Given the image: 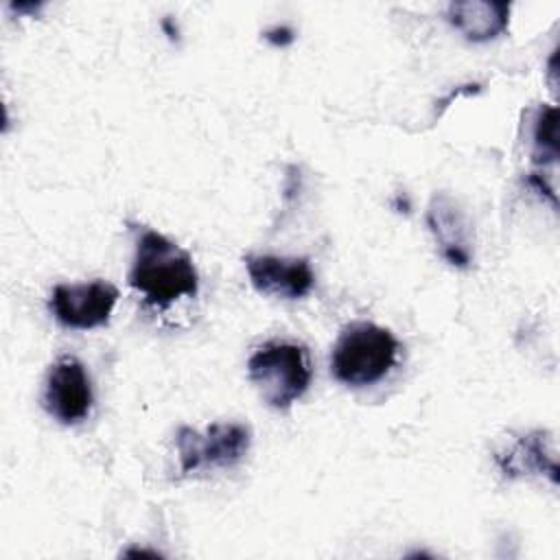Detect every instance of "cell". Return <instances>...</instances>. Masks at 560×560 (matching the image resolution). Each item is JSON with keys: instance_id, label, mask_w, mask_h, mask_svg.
<instances>
[{"instance_id": "1", "label": "cell", "mask_w": 560, "mask_h": 560, "mask_svg": "<svg viewBox=\"0 0 560 560\" xmlns=\"http://www.w3.org/2000/svg\"><path fill=\"white\" fill-rule=\"evenodd\" d=\"M129 284L155 306H166L179 298H195L199 273L192 256L158 230L144 228L136 241L129 269Z\"/></svg>"}, {"instance_id": "2", "label": "cell", "mask_w": 560, "mask_h": 560, "mask_svg": "<svg viewBox=\"0 0 560 560\" xmlns=\"http://www.w3.org/2000/svg\"><path fill=\"white\" fill-rule=\"evenodd\" d=\"M400 341L385 326L352 322L341 328L332 352L330 374L348 387H368L385 378L398 361Z\"/></svg>"}, {"instance_id": "3", "label": "cell", "mask_w": 560, "mask_h": 560, "mask_svg": "<svg viewBox=\"0 0 560 560\" xmlns=\"http://www.w3.org/2000/svg\"><path fill=\"white\" fill-rule=\"evenodd\" d=\"M247 376L271 409L287 411L311 385L308 348L289 339L267 341L247 359Z\"/></svg>"}, {"instance_id": "4", "label": "cell", "mask_w": 560, "mask_h": 560, "mask_svg": "<svg viewBox=\"0 0 560 560\" xmlns=\"http://www.w3.org/2000/svg\"><path fill=\"white\" fill-rule=\"evenodd\" d=\"M175 446L182 477L232 468L247 455L252 446V429L243 422H212L203 431L179 427Z\"/></svg>"}, {"instance_id": "5", "label": "cell", "mask_w": 560, "mask_h": 560, "mask_svg": "<svg viewBox=\"0 0 560 560\" xmlns=\"http://www.w3.org/2000/svg\"><path fill=\"white\" fill-rule=\"evenodd\" d=\"M94 405V392L90 374L81 359L74 354H61L48 368L42 407L50 418L70 427L83 422Z\"/></svg>"}, {"instance_id": "6", "label": "cell", "mask_w": 560, "mask_h": 560, "mask_svg": "<svg viewBox=\"0 0 560 560\" xmlns=\"http://www.w3.org/2000/svg\"><path fill=\"white\" fill-rule=\"evenodd\" d=\"M118 289L107 280L79 284H55L48 298L52 317L72 330H92L105 326L118 302Z\"/></svg>"}, {"instance_id": "7", "label": "cell", "mask_w": 560, "mask_h": 560, "mask_svg": "<svg viewBox=\"0 0 560 560\" xmlns=\"http://www.w3.org/2000/svg\"><path fill=\"white\" fill-rule=\"evenodd\" d=\"M245 269L252 287L262 295L300 300L315 287V271L304 256L249 254L245 256Z\"/></svg>"}, {"instance_id": "8", "label": "cell", "mask_w": 560, "mask_h": 560, "mask_svg": "<svg viewBox=\"0 0 560 560\" xmlns=\"http://www.w3.org/2000/svg\"><path fill=\"white\" fill-rule=\"evenodd\" d=\"M494 462L499 470L510 479L542 475L549 477L551 483H558L553 438L547 431L518 433L516 438H512L510 442L494 451Z\"/></svg>"}, {"instance_id": "9", "label": "cell", "mask_w": 560, "mask_h": 560, "mask_svg": "<svg viewBox=\"0 0 560 560\" xmlns=\"http://www.w3.org/2000/svg\"><path fill=\"white\" fill-rule=\"evenodd\" d=\"M427 223L440 245L442 258L448 265L459 267V269L470 267V262H472L470 230H468L464 212L457 208V203L446 192L433 195L429 210H427Z\"/></svg>"}, {"instance_id": "10", "label": "cell", "mask_w": 560, "mask_h": 560, "mask_svg": "<svg viewBox=\"0 0 560 560\" xmlns=\"http://www.w3.org/2000/svg\"><path fill=\"white\" fill-rule=\"evenodd\" d=\"M446 18L468 42H490L505 33L510 22V4L481 0L451 2Z\"/></svg>"}, {"instance_id": "11", "label": "cell", "mask_w": 560, "mask_h": 560, "mask_svg": "<svg viewBox=\"0 0 560 560\" xmlns=\"http://www.w3.org/2000/svg\"><path fill=\"white\" fill-rule=\"evenodd\" d=\"M532 160L534 164H553L558 160V109L540 105L532 118Z\"/></svg>"}, {"instance_id": "12", "label": "cell", "mask_w": 560, "mask_h": 560, "mask_svg": "<svg viewBox=\"0 0 560 560\" xmlns=\"http://www.w3.org/2000/svg\"><path fill=\"white\" fill-rule=\"evenodd\" d=\"M293 31L289 28V26H273V28H269V31H265V39L269 42V44H273V46H287V44H291L293 42Z\"/></svg>"}]
</instances>
